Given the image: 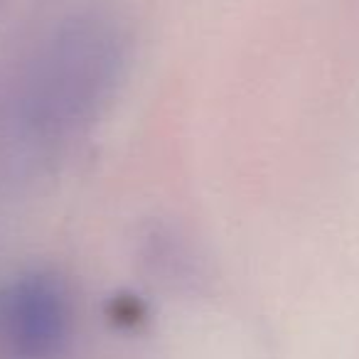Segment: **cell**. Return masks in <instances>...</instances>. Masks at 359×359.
Masks as SVG:
<instances>
[{"label": "cell", "mask_w": 359, "mask_h": 359, "mask_svg": "<svg viewBox=\"0 0 359 359\" xmlns=\"http://www.w3.org/2000/svg\"><path fill=\"white\" fill-rule=\"evenodd\" d=\"M3 325L13 347L30 357H42L60 347L67 334V298L50 278L30 276L11 285L3 295Z\"/></svg>", "instance_id": "cell-1"}]
</instances>
